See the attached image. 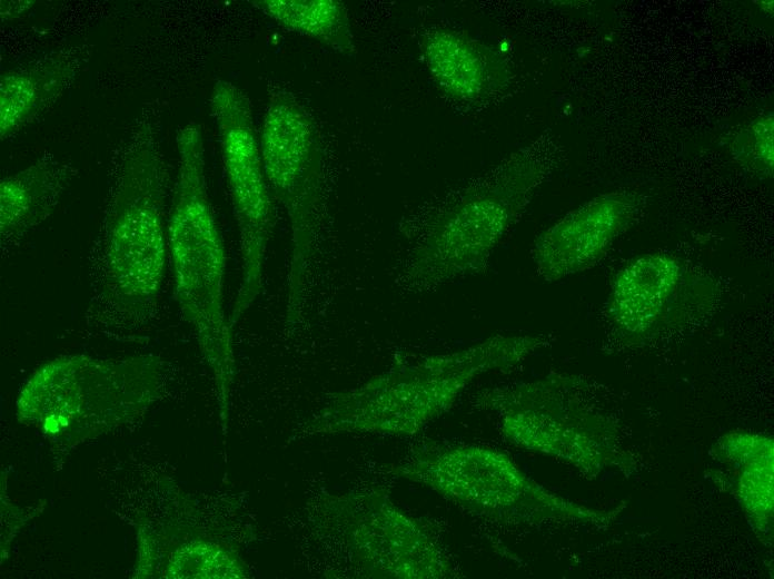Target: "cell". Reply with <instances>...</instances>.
Returning <instances> with one entry per match:
<instances>
[{
  "mask_svg": "<svg viewBox=\"0 0 774 579\" xmlns=\"http://www.w3.org/2000/svg\"><path fill=\"white\" fill-rule=\"evenodd\" d=\"M553 147L540 137L445 200L410 254L407 284L428 291L480 272L548 174Z\"/></svg>",
  "mask_w": 774,
  "mask_h": 579,
  "instance_id": "6da1fadb",
  "label": "cell"
},
{
  "mask_svg": "<svg viewBox=\"0 0 774 579\" xmlns=\"http://www.w3.org/2000/svg\"><path fill=\"white\" fill-rule=\"evenodd\" d=\"M543 341L494 335L465 350L425 357L336 394L312 421L316 431L411 434L445 413L479 375L510 367Z\"/></svg>",
  "mask_w": 774,
  "mask_h": 579,
  "instance_id": "7a4b0ae2",
  "label": "cell"
},
{
  "mask_svg": "<svg viewBox=\"0 0 774 579\" xmlns=\"http://www.w3.org/2000/svg\"><path fill=\"white\" fill-rule=\"evenodd\" d=\"M178 179L167 228L176 301L197 333L222 402L232 373L224 310L226 252L207 190L204 135L190 121L177 134Z\"/></svg>",
  "mask_w": 774,
  "mask_h": 579,
  "instance_id": "3957f363",
  "label": "cell"
},
{
  "mask_svg": "<svg viewBox=\"0 0 774 579\" xmlns=\"http://www.w3.org/2000/svg\"><path fill=\"white\" fill-rule=\"evenodd\" d=\"M167 170L157 134L145 121L130 140L111 189L99 279L108 307L129 317L157 305L166 263Z\"/></svg>",
  "mask_w": 774,
  "mask_h": 579,
  "instance_id": "277c9868",
  "label": "cell"
},
{
  "mask_svg": "<svg viewBox=\"0 0 774 579\" xmlns=\"http://www.w3.org/2000/svg\"><path fill=\"white\" fill-rule=\"evenodd\" d=\"M260 153L275 200L285 209L291 232L288 317L299 307L318 227L322 153L316 124L289 90L269 92L264 112Z\"/></svg>",
  "mask_w": 774,
  "mask_h": 579,
  "instance_id": "5b68a950",
  "label": "cell"
},
{
  "mask_svg": "<svg viewBox=\"0 0 774 579\" xmlns=\"http://www.w3.org/2000/svg\"><path fill=\"white\" fill-rule=\"evenodd\" d=\"M209 106L239 230L241 278L228 320L232 327L261 292L276 217L248 95L234 82L219 79Z\"/></svg>",
  "mask_w": 774,
  "mask_h": 579,
  "instance_id": "8992f818",
  "label": "cell"
},
{
  "mask_svg": "<svg viewBox=\"0 0 774 579\" xmlns=\"http://www.w3.org/2000/svg\"><path fill=\"white\" fill-rule=\"evenodd\" d=\"M395 474L424 484L482 518L516 523L539 507L557 506L503 452L479 445H425L395 467Z\"/></svg>",
  "mask_w": 774,
  "mask_h": 579,
  "instance_id": "52a82bcc",
  "label": "cell"
},
{
  "mask_svg": "<svg viewBox=\"0 0 774 579\" xmlns=\"http://www.w3.org/2000/svg\"><path fill=\"white\" fill-rule=\"evenodd\" d=\"M156 377L147 361L66 357L34 374L21 395L20 408L50 419L131 409L150 396Z\"/></svg>",
  "mask_w": 774,
  "mask_h": 579,
  "instance_id": "ba28073f",
  "label": "cell"
},
{
  "mask_svg": "<svg viewBox=\"0 0 774 579\" xmlns=\"http://www.w3.org/2000/svg\"><path fill=\"white\" fill-rule=\"evenodd\" d=\"M345 539L360 566L371 575L394 578H445L450 563L436 541L383 494L345 502Z\"/></svg>",
  "mask_w": 774,
  "mask_h": 579,
  "instance_id": "9c48e42d",
  "label": "cell"
},
{
  "mask_svg": "<svg viewBox=\"0 0 774 579\" xmlns=\"http://www.w3.org/2000/svg\"><path fill=\"white\" fill-rule=\"evenodd\" d=\"M638 209L634 194L612 192L569 212L534 242L532 258L537 274L555 282L592 268L631 226Z\"/></svg>",
  "mask_w": 774,
  "mask_h": 579,
  "instance_id": "30bf717a",
  "label": "cell"
},
{
  "mask_svg": "<svg viewBox=\"0 0 774 579\" xmlns=\"http://www.w3.org/2000/svg\"><path fill=\"white\" fill-rule=\"evenodd\" d=\"M427 70L438 89L462 104H480L502 94L510 69L494 48L448 28L427 30L420 40Z\"/></svg>",
  "mask_w": 774,
  "mask_h": 579,
  "instance_id": "8fae6325",
  "label": "cell"
},
{
  "mask_svg": "<svg viewBox=\"0 0 774 579\" xmlns=\"http://www.w3.org/2000/svg\"><path fill=\"white\" fill-rule=\"evenodd\" d=\"M89 56L86 46H69L4 71L0 78L1 139L44 114L81 73Z\"/></svg>",
  "mask_w": 774,
  "mask_h": 579,
  "instance_id": "7c38bea8",
  "label": "cell"
},
{
  "mask_svg": "<svg viewBox=\"0 0 774 579\" xmlns=\"http://www.w3.org/2000/svg\"><path fill=\"white\" fill-rule=\"evenodd\" d=\"M77 169L47 154L0 181L1 243L20 239L54 210Z\"/></svg>",
  "mask_w": 774,
  "mask_h": 579,
  "instance_id": "4fadbf2b",
  "label": "cell"
},
{
  "mask_svg": "<svg viewBox=\"0 0 774 579\" xmlns=\"http://www.w3.org/2000/svg\"><path fill=\"white\" fill-rule=\"evenodd\" d=\"M681 276L678 261L667 254L632 261L613 281L607 301L611 318L628 332L649 328L676 292Z\"/></svg>",
  "mask_w": 774,
  "mask_h": 579,
  "instance_id": "5bb4252c",
  "label": "cell"
},
{
  "mask_svg": "<svg viewBox=\"0 0 774 579\" xmlns=\"http://www.w3.org/2000/svg\"><path fill=\"white\" fill-rule=\"evenodd\" d=\"M252 7L291 32L351 57L355 38L348 10L339 0H254Z\"/></svg>",
  "mask_w": 774,
  "mask_h": 579,
  "instance_id": "9a60e30c",
  "label": "cell"
},
{
  "mask_svg": "<svg viewBox=\"0 0 774 579\" xmlns=\"http://www.w3.org/2000/svg\"><path fill=\"white\" fill-rule=\"evenodd\" d=\"M774 121L766 114L752 120L732 143L734 159L746 170L758 176L770 177L774 164Z\"/></svg>",
  "mask_w": 774,
  "mask_h": 579,
  "instance_id": "2e32d148",
  "label": "cell"
},
{
  "mask_svg": "<svg viewBox=\"0 0 774 579\" xmlns=\"http://www.w3.org/2000/svg\"><path fill=\"white\" fill-rule=\"evenodd\" d=\"M1 19L2 21H14L22 18L33 7L34 1L30 0H1Z\"/></svg>",
  "mask_w": 774,
  "mask_h": 579,
  "instance_id": "e0dca14e",
  "label": "cell"
}]
</instances>
